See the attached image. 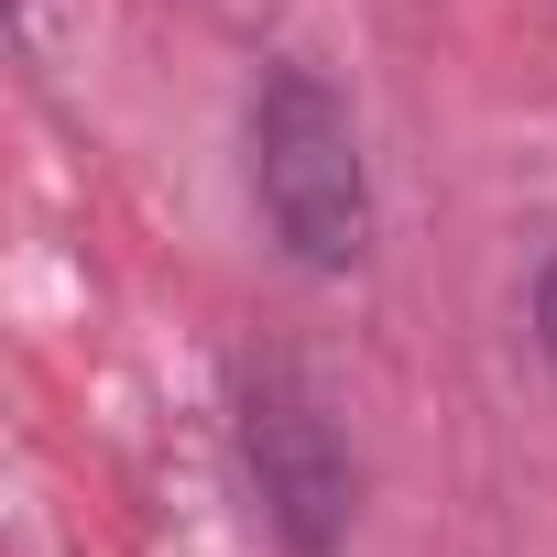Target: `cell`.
Instances as JSON below:
<instances>
[{"label":"cell","mask_w":557,"mask_h":557,"mask_svg":"<svg viewBox=\"0 0 557 557\" xmlns=\"http://www.w3.org/2000/svg\"><path fill=\"white\" fill-rule=\"evenodd\" d=\"M251 197H262V230L285 240V262L307 273H350L372 251L361 121L318 66H273L251 88Z\"/></svg>","instance_id":"6da1fadb"},{"label":"cell","mask_w":557,"mask_h":557,"mask_svg":"<svg viewBox=\"0 0 557 557\" xmlns=\"http://www.w3.org/2000/svg\"><path fill=\"white\" fill-rule=\"evenodd\" d=\"M240 459H251V492L273 513L296 557H339L350 535V448L339 426L318 416V394L296 372H251L240 383Z\"/></svg>","instance_id":"7a4b0ae2"},{"label":"cell","mask_w":557,"mask_h":557,"mask_svg":"<svg viewBox=\"0 0 557 557\" xmlns=\"http://www.w3.org/2000/svg\"><path fill=\"white\" fill-rule=\"evenodd\" d=\"M535 350H546V361H557V251H546V262H535Z\"/></svg>","instance_id":"3957f363"}]
</instances>
